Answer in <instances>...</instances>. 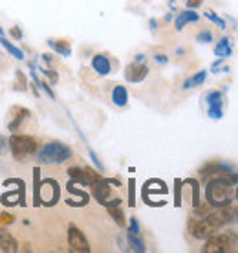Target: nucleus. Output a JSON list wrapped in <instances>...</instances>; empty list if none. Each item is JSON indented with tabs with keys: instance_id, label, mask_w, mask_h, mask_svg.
<instances>
[{
	"instance_id": "obj_1",
	"label": "nucleus",
	"mask_w": 238,
	"mask_h": 253,
	"mask_svg": "<svg viewBox=\"0 0 238 253\" xmlns=\"http://www.w3.org/2000/svg\"><path fill=\"white\" fill-rule=\"evenodd\" d=\"M233 176V174H231ZM231 176H214L205 187V200L213 208H222L233 202L237 196L235 182Z\"/></svg>"
},
{
	"instance_id": "obj_2",
	"label": "nucleus",
	"mask_w": 238,
	"mask_h": 253,
	"mask_svg": "<svg viewBox=\"0 0 238 253\" xmlns=\"http://www.w3.org/2000/svg\"><path fill=\"white\" fill-rule=\"evenodd\" d=\"M7 149L13 154L15 160L26 162L28 158H32L33 154H37L39 143L33 136L28 134H13L11 138L7 139Z\"/></svg>"
},
{
	"instance_id": "obj_3",
	"label": "nucleus",
	"mask_w": 238,
	"mask_h": 253,
	"mask_svg": "<svg viewBox=\"0 0 238 253\" xmlns=\"http://www.w3.org/2000/svg\"><path fill=\"white\" fill-rule=\"evenodd\" d=\"M238 252V235L235 231L216 233L209 237L203 246V253H231Z\"/></svg>"
},
{
	"instance_id": "obj_4",
	"label": "nucleus",
	"mask_w": 238,
	"mask_h": 253,
	"mask_svg": "<svg viewBox=\"0 0 238 253\" xmlns=\"http://www.w3.org/2000/svg\"><path fill=\"white\" fill-rule=\"evenodd\" d=\"M37 158L42 164H64L72 158V149L61 141H50L40 151H37Z\"/></svg>"
},
{
	"instance_id": "obj_5",
	"label": "nucleus",
	"mask_w": 238,
	"mask_h": 253,
	"mask_svg": "<svg viewBox=\"0 0 238 253\" xmlns=\"http://www.w3.org/2000/svg\"><path fill=\"white\" fill-rule=\"evenodd\" d=\"M68 246L72 252L76 253H88L90 252V244H88L86 237L81 229L76 226H70L68 228Z\"/></svg>"
},
{
	"instance_id": "obj_6",
	"label": "nucleus",
	"mask_w": 238,
	"mask_h": 253,
	"mask_svg": "<svg viewBox=\"0 0 238 253\" xmlns=\"http://www.w3.org/2000/svg\"><path fill=\"white\" fill-rule=\"evenodd\" d=\"M205 103H207V114L213 120H220L224 112H222V105H224V95L218 90H213L205 95Z\"/></svg>"
},
{
	"instance_id": "obj_7",
	"label": "nucleus",
	"mask_w": 238,
	"mask_h": 253,
	"mask_svg": "<svg viewBox=\"0 0 238 253\" xmlns=\"http://www.w3.org/2000/svg\"><path fill=\"white\" fill-rule=\"evenodd\" d=\"M147 76H149V68H147L145 63H136L134 61L125 68V79L128 83H141Z\"/></svg>"
},
{
	"instance_id": "obj_8",
	"label": "nucleus",
	"mask_w": 238,
	"mask_h": 253,
	"mask_svg": "<svg viewBox=\"0 0 238 253\" xmlns=\"http://www.w3.org/2000/svg\"><path fill=\"white\" fill-rule=\"evenodd\" d=\"M92 191H94L95 200L105 206V204L108 202V196H110V193H112V187H110V180H105V178L97 180L95 184H92Z\"/></svg>"
},
{
	"instance_id": "obj_9",
	"label": "nucleus",
	"mask_w": 238,
	"mask_h": 253,
	"mask_svg": "<svg viewBox=\"0 0 238 253\" xmlns=\"http://www.w3.org/2000/svg\"><path fill=\"white\" fill-rule=\"evenodd\" d=\"M92 68L99 74V76H108L112 72V64H110V59L103 53H97L92 57Z\"/></svg>"
},
{
	"instance_id": "obj_10",
	"label": "nucleus",
	"mask_w": 238,
	"mask_h": 253,
	"mask_svg": "<svg viewBox=\"0 0 238 253\" xmlns=\"http://www.w3.org/2000/svg\"><path fill=\"white\" fill-rule=\"evenodd\" d=\"M11 116L13 120H9V123H7V126H9V130H19L20 125L24 123L26 120H28V116H30V110L28 108H20V107H15L11 110Z\"/></svg>"
},
{
	"instance_id": "obj_11",
	"label": "nucleus",
	"mask_w": 238,
	"mask_h": 253,
	"mask_svg": "<svg viewBox=\"0 0 238 253\" xmlns=\"http://www.w3.org/2000/svg\"><path fill=\"white\" fill-rule=\"evenodd\" d=\"M0 250L7 253L19 252V242L15 241V237L11 233H7L6 229H0Z\"/></svg>"
},
{
	"instance_id": "obj_12",
	"label": "nucleus",
	"mask_w": 238,
	"mask_h": 253,
	"mask_svg": "<svg viewBox=\"0 0 238 253\" xmlns=\"http://www.w3.org/2000/svg\"><path fill=\"white\" fill-rule=\"evenodd\" d=\"M198 20H200V15H198L196 11H193V9H187V11H183L178 15V19H176V30L182 32L187 24H191V22H198Z\"/></svg>"
},
{
	"instance_id": "obj_13",
	"label": "nucleus",
	"mask_w": 238,
	"mask_h": 253,
	"mask_svg": "<svg viewBox=\"0 0 238 253\" xmlns=\"http://www.w3.org/2000/svg\"><path fill=\"white\" fill-rule=\"evenodd\" d=\"M112 103L116 107H126V103H128V92H126L125 86H121V84H116V86H114Z\"/></svg>"
},
{
	"instance_id": "obj_14",
	"label": "nucleus",
	"mask_w": 238,
	"mask_h": 253,
	"mask_svg": "<svg viewBox=\"0 0 238 253\" xmlns=\"http://www.w3.org/2000/svg\"><path fill=\"white\" fill-rule=\"evenodd\" d=\"M214 53H216V55H218L220 59H227V57H231L233 48H231V42H229V39H227V37L220 39V41H218V44L214 46Z\"/></svg>"
},
{
	"instance_id": "obj_15",
	"label": "nucleus",
	"mask_w": 238,
	"mask_h": 253,
	"mask_svg": "<svg viewBox=\"0 0 238 253\" xmlns=\"http://www.w3.org/2000/svg\"><path fill=\"white\" fill-rule=\"evenodd\" d=\"M48 44H50V48H53L57 53H61L63 57H70V55H72V48H70V44L66 42V41H57V39H50V41H48Z\"/></svg>"
},
{
	"instance_id": "obj_16",
	"label": "nucleus",
	"mask_w": 238,
	"mask_h": 253,
	"mask_svg": "<svg viewBox=\"0 0 238 253\" xmlns=\"http://www.w3.org/2000/svg\"><path fill=\"white\" fill-rule=\"evenodd\" d=\"M126 241H128V246H130L134 252H138V253L147 252V248H145V242H143V239H141V235L126 233Z\"/></svg>"
},
{
	"instance_id": "obj_17",
	"label": "nucleus",
	"mask_w": 238,
	"mask_h": 253,
	"mask_svg": "<svg viewBox=\"0 0 238 253\" xmlns=\"http://www.w3.org/2000/svg\"><path fill=\"white\" fill-rule=\"evenodd\" d=\"M68 174L72 182H77V184H82V185H90L88 184L86 172H84V169H81V167H70Z\"/></svg>"
},
{
	"instance_id": "obj_18",
	"label": "nucleus",
	"mask_w": 238,
	"mask_h": 253,
	"mask_svg": "<svg viewBox=\"0 0 238 253\" xmlns=\"http://www.w3.org/2000/svg\"><path fill=\"white\" fill-rule=\"evenodd\" d=\"M205 79H207V72H205V70H201V72L195 74L191 79H187V81L183 83V88L189 90V88H195V86H200V84H203V83H205Z\"/></svg>"
},
{
	"instance_id": "obj_19",
	"label": "nucleus",
	"mask_w": 238,
	"mask_h": 253,
	"mask_svg": "<svg viewBox=\"0 0 238 253\" xmlns=\"http://www.w3.org/2000/svg\"><path fill=\"white\" fill-rule=\"evenodd\" d=\"M107 209H108V215L114 218V222L123 228V226H125V213L121 211V208H119V206H110V208H107Z\"/></svg>"
},
{
	"instance_id": "obj_20",
	"label": "nucleus",
	"mask_w": 238,
	"mask_h": 253,
	"mask_svg": "<svg viewBox=\"0 0 238 253\" xmlns=\"http://www.w3.org/2000/svg\"><path fill=\"white\" fill-rule=\"evenodd\" d=\"M0 44L4 46V48L7 50V53H11L15 59H19V61H22V59H24V53H22V50H19L17 46H13L11 42H7L6 39L2 37V35H0Z\"/></svg>"
},
{
	"instance_id": "obj_21",
	"label": "nucleus",
	"mask_w": 238,
	"mask_h": 253,
	"mask_svg": "<svg viewBox=\"0 0 238 253\" xmlns=\"http://www.w3.org/2000/svg\"><path fill=\"white\" fill-rule=\"evenodd\" d=\"M205 17H207L209 20H213V22H214L216 26H218L220 30H226V22H224V20L220 19V17H218V15H216L214 11H211V9H209V11H205Z\"/></svg>"
},
{
	"instance_id": "obj_22",
	"label": "nucleus",
	"mask_w": 238,
	"mask_h": 253,
	"mask_svg": "<svg viewBox=\"0 0 238 253\" xmlns=\"http://www.w3.org/2000/svg\"><path fill=\"white\" fill-rule=\"evenodd\" d=\"M196 41L198 42H201V44H209V42H213V35H211V32H200L198 33V37H196Z\"/></svg>"
},
{
	"instance_id": "obj_23",
	"label": "nucleus",
	"mask_w": 238,
	"mask_h": 253,
	"mask_svg": "<svg viewBox=\"0 0 238 253\" xmlns=\"http://www.w3.org/2000/svg\"><path fill=\"white\" fill-rule=\"evenodd\" d=\"M128 233H136V235L141 233V231H139V222H138L136 216H132L130 218V228H128Z\"/></svg>"
},
{
	"instance_id": "obj_24",
	"label": "nucleus",
	"mask_w": 238,
	"mask_h": 253,
	"mask_svg": "<svg viewBox=\"0 0 238 253\" xmlns=\"http://www.w3.org/2000/svg\"><path fill=\"white\" fill-rule=\"evenodd\" d=\"M28 88L26 86V79H24V76H22V72H17V90H24Z\"/></svg>"
},
{
	"instance_id": "obj_25",
	"label": "nucleus",
	"mask_w": 238,
	"mask_h": 253,
	"mask_svg": "<svg viewBox=\"0 0 238 253\" xmlns=\"http://www.w3.org/2000/svg\"><path fill=\"white\" fill-rule=\"evenodd\" d=\"M13 220H15V216L9 215V213H2L0 215V224H13Z\"/></svg>"
},
{
	"instance_id": "obj_26",
	"label": "nucleus",
	"mask_w": 238,
	"mask_h": 253,
	"mask_svg": "<svg viewBox=\"0 0 238 253\" xmlns=\"http://www.w3.org/2000/svg\"><path fill=\"white\" fill-rule=\"evenodd\" d=\"M42 74L46 77H48V79H50L51 83H57V79H59V76H57L53 70H42Z\"/></svg>"
},
{
	"instance_id": "obj_27",
	"label": "nucleus",
	"mask_w": 238,
	"mask_h": 253,
	"mask_svg": "<svg viewBox=\"0 0 238 253\" xmlns=\"http://www.w3.org/2000/svg\"><path fill=\"white\" fill-rule=\"evenodd\" d=\"M9 35H11L15 41H20V39H22V32H20V28H17V26L9 30Z\"/></svg>"
},
{
	"instance_id": "obj_28",
	"label": "nucleus",
	"mask_w": 238,
	"mask_h": 253,
	"mask_svg": "<svg viewBox=\"0 0 238 253\" xmlns=\"http://www.w3.org/2000/svg\"><path fill=\"white\" fill-rule=\"evenodd\" d=\"M203 0H187V7L189 9H196L198 6H201Z\"/></svg>"
},
{
	"instance_id": "obj_29",
	"label": "nucleus",
	"mask_w": 238,
	"mask_h": 253,
	"mask_svg": "<svg viewBox=\"0 0 238 253\" xmlns=\"http://www.w3.org/2000/svg\"><path fill=\"white\" fill-rule=\"evenodd\" d=\"M6 151H7V141L2 138V136H0V156H2V154H4Z\"/></svg>"
},
{
	"instance_id": "obj_30",
	"label": "nucleus",
	"mask_w": 238,
	"mask_h": 253,
	"mask_svg": "<svg viewBox=\"0 0 238 253\" xmlns=\"http://www.w3.org/2000/svg\"><path fill=\"white\" fill-rule=\"evenodd\" d=\"M154 59H156V61H158V63H159V64H165V63H167V61H169V59L165 57L163 53H158V55H154Z\"/></svg>"
},
{
	"instance_id": "obj_31",
	"label": "nucleus",
	"mask_w": 238,
	"mask_h": 253,
	"mask_svg": "<svg viewBox=\"0 0 238 253\" xmlns=\"http://www.w3.org/2000/svg\"><path fill=\"white\" fill-rule=\"evenodd\" d=\"M42 57H44V61H46V63H48V64H51V63H53V57H51L50 53H44Z\"/></svg>"
},
{
	"instance_id": "obj_32",
	"label": "nucleus",
	"mask_w": 238,
	"mask_h": 253,
	"mask_svg": "<svg viewBox=\"0 0 238 253\" xmlns=\"http://www.w3.org/2000/svg\"><path fill=\"white\" fill-rule=\"evenodd\" d=\"M145 61H147V57H145V55H141V53H139V55H136V63H145Z\"/></svg>"
},
{
	"instance_id": "obj_33",
	"label": "nucleus",
	"mask_w": 238,
	"mask_h": 253,
	"mask_svg": "<svg viewBox=\"0 0 238 253\" xmlns=\"http://www.w3.org/2000/svg\"><path fill=\"white\" fill-rule=\"evenodd\" d=\"M156 26H158L156 20H151V30H156Z\"/></svg>"
}]
</instances>
